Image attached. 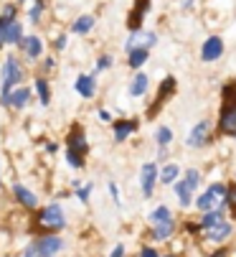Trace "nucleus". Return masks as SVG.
I'll use <instances>...</instances> for the list:
<instances>
[{
	"label": "nucleus",
	"instance_id": "4c0bfd02",
	"mask_svg": "<svg viewBox=\"0 0 236 257\" xmlns=\"http://www.w3.org/2000/svg\"><path fill=\"white\" fill-rule=\"evenodd\" d=\"M142 257H157V252H155L152 247H145V249H142Z\"/></svg>",
	"mask_w": 236,
	"mask_h": 257
},
{
	"label": "nucleus",
	"instance_id": "6e6552de",
	"mask_svg": "<svg viewBox=\"0 0 236 257\" xmlns=\"http://www.w3.org/2000/svg\"><path fill=\"white\" fill-rule=\"evenodd\" d=\"M21 39V23L11 21L3 26V33H0V44H16Z\"/></svg>",
	"mask_w": 236,
	"mask_h": 257
},
{
	"label": "nucleus",
	"instance_id": "2f4dec72",
	"mask_svg": "<svg viewBox=\"0 0 236 257\" xmlns=\"http://www.w3.org/2000/svg\"><path fill=\"white\" fill-rule=\"evenodd\" d=\"M195 183H198V173H195V171H188V176H185V186L193 191V189H195Z\"/></svg>",
	"mask_w": 236,
	"mask_h": 257
},
{
	"label": "nucleus",
	"instance_id": "20e7f679",
	"mask_svg": "<svg viewBox=\"0 0 236 257\" xmlns=\"http://www.w3.org/2000/svg\"><path fill=\"white\" fill-rule=\"evenodd\" d=\"M221 54H223V41L218 39V36H211V39L203 44V51H201L203 61H216Z\"/></svg>",
	"mask_w": 236,
	"mask_h": 257
},
{
	"label": "nucleus",
	"instance_id": "bb28decb",
	"mask_svg": "<svg viewBox=\"0 0 236 257\" xmlns=\"http://www.w3.org/2000/svg\"><path fill=\"white\" fill-rule=\"evenodd\" d=\"M145 61H147V51H142V49L130 51V66H142Z\"/></svg>",
	"mask_w": 236,
	"mask_h": 257
},
{
	"label": "nucleus",
	"instance_id": "f257e3e1",
	"mask_svg": "<svg viewBox=\"0 0 236 257\" xmlns=\"http://www.w3.org/2000/svg\"><path fill=\"white\" fill-rule=\"evenodd\" d=\"M21 79H23V71H21L18 61L11 56V59L6 61V66H3V102L11 97V89H13Z\"/></svg>",
	"mask_w": 236,
	"mask_h": 257
},
{
	"label": "nucleus",
	"instance_id": "7c9ffc66",
	"mask_svg": "<svg viewBox=\"0 0 236 257\" xmlns=\"http://www.w3.org/2000/svg\"><path fill=\"white\" fill-rule=\"evenodd\" d=\"M170 138H173V133H170L168 127H160V130H157V143H160V145H168Z\"/></svg>",
	"mask_w": 236,
	"mask_h": 257
},
{
	"label": "nucleus",
	"instance_id": "72a5a7b5",
	"mask_svg": "<svg viewBox=\"0 0 236 257\" xmlns=\"http://www.w3.org/2000/svg\"><path fill=\"white\" fill-rule=\"evenodd\" d=\"M66 161H69L71 166H76V168H79V166H82V158H79L76 153H66Z\"/></svg>",
	"mask_w": 236,
	"mask_h": 257
},
{
	"label": "nucleus",
	"instance_id": "39448f33",
	"mask_svg": "<svg viewBox=\"0 0 236 257\" xmlns=\"http://www.w3.org/2000/svg\"><path fill=\"white\" fill-rule=\"evenodd\" d=\"M36 247H38V254H41V257H54L59 249H64V242L59 237H44Z\"/></svg>",
	"mask_w": 236,
	"mask_h": 257
},
{
	"label": "nucleus",
	"instance_id": "4be33fe9",
	"mask_svg": "<svg viewBox=\"0 0 236 257\" xmlns=\"http://www.w3.org/2000/svg\"><path fill=\"white\" fill-rule=\"evenodd\" d=\"M195 206H198L201 211H211V209H216L218 206V201L211 196V194H203V196H198V201H195Z\"/></svg>",
	"mask_w": 236,
	"mask_h": 257
},
{
	"label": "nucleus",
	"instance_id": "e433bc0d",
	"mask_svg": "<svg viewBox=\"0 0 236 257\" xmlns=\"http://www.w3.org/2000/svg\"><path fill=\"white\" fill-rule=\"evenodd\" d=\"M122 254H125V247H122V244H117V247H114V252H112L109 257H122Z\"/></svg>",
	"mask_w": 236,
	"mask_h": 257
},
{
	"label": "nucleus",
	"instance_id": "58836bf2",
	"mask_svg": "<svg viewBox=\"0 0 236 257\" xmlns=\"http://www.w3.org/2000/svg\"><path fill=\"white\" fill-rule=\"evenodd\" d=\"M89 189H92V186H84V189H79V199H89Z\"/></svg>",
	"mask_w": 236,
	"mask_h": 257
},
{
	"label": "nucleus",
	"instance_id": "473e14b6",
	"mask_svg": "<svg viewBox=\"0 0 236 257\" xmlns=\"http://www.w3.org/2000/svg\"><path fill=\"white\" fill-rule=\"evenodd\" d=\"M226 199H228V204H231V209L236 211V186H231V189H226Z\"/></svg>",
	"mask_w": 236,
	"mask_h": 257
},
{
	"label": "nucleus",
	"instance_id": "ea45409f",
	"mask_svg": "<svg viewBox=\"0 0 236 257\" xmlns=\"http://www.w3.org/2000/svg\"><path fill=\"white\" fill-rule=\"evenodd\" d=\"M64 46H66V36H61V39L56 41V49H64Z\"/></svg>",
	"mask_w": 236,
	"mask_h": 257
},
{
	"label": "nucleus",
	"instance_id": "0eeeda50",
	"mask_svg": "<svg viewBox=\"0 0 236 257\" xmlns=\"http://www.w3.org/2000/svg\"><path fill=\"white\" fill-rule=\"evenodd\" d=\"M206 135H208V122H198L188 135V145L190 148H201V145L206 143Z\"/></svg>",
	"mask_w": 236,
	"mask_h": 257
},
{
	"label": "nucleus",
	"instance_id": "79ce46f5",
	"mask_svg": "<svg viewBox=\"0 0 236 257\" xmlns=\"http://www.w3.org/2000/svg\"><path fill=\"white\" fill-rule=\"evenodd\" d=\"M216 257H226V254H223V252H218V254H216Z\"/></svg>",
	"mask_w": 236,
	"mask_h": 257
},
{
	"label": "nucleus",
	"instance_id": "cd10ccee",
	"mask_svg": "<svg viewBox=\"0 0 236 257\" xmlns=\"http://www.w3.org/2000/svg\"><path fill=\"white\" fill-rule=\"evenodd\" d=\"M221 219H223V214H221L218 209H216V211H208V214H206V219H203V227H208V229H211V227L221 224Z\"/></svg>",
	"mask_w": 236,
	"mask_h": 257
},
{
	"label": "nucleus",
	"instance_id": "6ab92c4d",
	"mask_svg": "<svg viewBox=\"0 0 236 257\" xmlns=\"http://www.w3.org/2000/svg\"><path fill=\"white\" fill-rule=\"evenodd\" d=\"M142 13H147V0H140V3H137V13H132V18H130V28H132V31L140 28Z\"/></svg>",
	"mask_w": 236,
	"mask_h": 257
},
{
	"label": "nucleus",
	"instance_id": "5701e85b",
	"mask_svg": "<svg viewBox=\"0 0 236 257\" xmlns=\"http://www.w3.org/2000/svg\"><path fill=\"white\" fill-rule=\"evenodd\" d=\"M178 173H180V168H178L175 163H170V166H165V168H163L160 178H163V183H173V181L178 178Z\"/></svg>",
	"mask_w": 236,
	"mask_h": 257
},
{
	"label": "nucleus",
	"instance_id": "f03ea898",
	"mask_svg": "<svg viewBox=\"0 0 236 257\" xmlns=\"http://www.w3.org/2000/svg\"><path fill=\"white\" fill-rule=\"evenodd\" d=\"M38 222H41V227L46 229H61L64 227V211L54 204L49 209H44L41 214H38Z\"/></svg>",
	"mask_w": 236,
	"mask_h": 257
},
{
	"label": "nucleus",
	"instance_id": "412c9836",
	"mask_svg": "<svg viewBox=\"0 0 236 257\" xmlns=\"http://www.w3.org/2000/svg\"><path fill=\"white\" fill-rule=\"evenodd\" d=\"M26 102H28V89H18L16 94H11L6 99V104H11V107H23Z\"/></svg>",
	"mask_w": 236,
	"mask_h": 257
},
{
	"label": "nucleus",
	"instance_id": "393cba45",
	"mask_svg": "<svg viewBox=\"0 0 236 257\" xmlns=\"http://www.w3.org/2000/svg\"><path fill=\"white\" fill-rule=\"evenodd\" d=\"M92 26H94V18H92V16H82V18L74 23V31H76V33H87Z\"/></svg>",
	"mask_w": 236,
	"mask_h": 257
},
{
	"label": "nucleus",
	"instance_id": "dca6fc26",
	"mask_svg": "<svg viewBox=\"0 0 236 257\" xmlns=\"http://www.w3.org/2000/svg\"><path fill=\"white\" fill-rule=\"evenodd\" d=\"M23 49H26V54L28 56H38V54H41V41H38L36 39V36H28V39H23Z\"/></svg>",
	"mask_w": 236,
	"mask_h": 257
},
{
	"label": "nucleus",
	"instance_id": "c85d7f7f",
	"mask_svg": "<svg viewBox=\"0 0 236 257\" xmlns=\"http://www.w3.org/2000/svg\"><path fill=\"white\" fill-rule=\"evenodd\" d=\"M206 194H211V196H213V199H216V201L221 204V201L226 199V186H221V183H213V186H211V189H208Z\"/></svg>",
	"mask_w": 236,
	"mask_h": 257
},
{
	"label": "nucleus",
	"instance_id": "4468645a",
	"mask_svg": "<svg viewBox=\"0 0 236 257\" xmlns=\"http://www.w3.org/2000/svg\"><path fill=\"white\" fill-rule=\"evenodd\" d=\"M76 92L82 97H92L94 94V79L92 77H79L76 79Z\"/></svg>",
	"mask_w": 236,
	"mask_h": 257
},
{
	"label": "nucleus",
	"instance_id": "9b49d317",
	"mask_svg": "<svg viewBox=\"0 0 236 257\" xmlns=\"http://www.w3.org/2000/svg\"><path fill=\"white\" fill-rule=\"evenodd\" d=\"M135 127H137V122H135V120L117 122V125H114V140H120V143H122V140H125L130 133H135Z\"/></svg>",
	"mask_w": 236,
	"mask_h": 257
},
{
	"label": "nucleus",
	"instance_id": "9d476101",
	"mask_svg": "<svg viewBox=\"0 0 236 257\" xmlns=\"http://www.w3.org/2000/svg\"><path fill=\"white\" fill-rule=\"evenodd\" d=\"M223 109L226 112H236V82L223 87Z\"/></svg>",
	"mask_w": 236,
	"mask_h": 257
},
{
	"label": "nucleus",
	"instance_id": "37998d69",
	"mask_svg": "<svg viewBox=\"0 0 236 257\" xmlns=\"http://www.w3.org/2000/svg\"><path fill=\"white\" fill-rule=\"evenodd\" d=\"M168 257H173V254H168Z\"/></svg>",
	"mask_w": 236,
	"mask_h": 257
},
{
	"label": "nucleus",
	"instance_id": "b1692460",
	"mask_svg": "<svg viewBox=\"0 0 236 257\" xmlns=\"http://www.w3.org/2000/svg\"><path fill=\"white\" fill-rule=\"evenodd\" d=\"M175 194H178V199H180V204H183V206H188V204H190V189L185 186V181L175 183Z\"/></svg>",
	"mask_w": 236,
	"mask_h": 257
},
{
	"label": "nucleus",
	"instance_id": "a878e982",
	"mask_svg": "<svg viewBox=\"0 0 236 257\" xmlns=\"http://www.w3.org/2000/svg\"><path fill=\"white\" fill-rule=\"evenodd\" d=\"M150 219L155 224H163V222H170V211L165 209V206H160V209H155L152 214H150Z\"/></svg>",
	"mask_w": 236,
	"mask_h": 257
},
{
	"label": "nucleus",
	"instance_id": "1a4fd4ad",
	"mask_svg": "<svg viewBox=\"0 0 236 257\" xmlns=\"http://www.w3.org/2000/svg\"><path fill=\"white\" fill-rule=\"evenodd\" d=\"M69 153H87V140H84V133L82 130H74L69 135Z\"/></svg>",
	"mask_w": 236,
	"mask_h": 257
},
{
	"label": "nucleus",
	"instance_id": "f3484780",
	"mask_svg": "<svg viewBox=\"0 0 236 257\" xmlns=\"http://www.w3.org/2000/svg\"><path fill=\"white\" fill-rule=\"evenodd\" d=\"M173 89H175V82H173V79H165V82H163V89H160V99H157V102L152 104V109H150V115H155L157 109H160V102H163V99H165V97H168V94H170Z\"/></svg>",
	"mask_w": 236,
	"mask_h": 257
},
{
	"label": "nucleus",
	"instance_id": "423d86ee",
	"mask_svg": "<svg viewBox=\"0 0 236 257\" xmlns=\"http://www.w3.org/2000/svg\"><path fill=\"white\" fill-rule=\"evenodd\" d=\"M155 178H157V166H155V163H145V166H142V194H145V196L152 194Z\"/></svg>",
	"mask_w": 236,
	"mask_h": 257
},
{
	"label": "nucleus",
	"instance_id": "a19ab883",
	"mask_svg": "<svg viewBox=\"0 0 236 257\" xmlns=\"http://www.w3.org/2000/svg\"><path fill=\"white\" fill-rule=\"evenodd\" d=\"M3 26H6V21H3V18H0V33H3ZM0 46H3V44H0Z\"/></svg>",
	"mask_w": 236,
	"mask_h": 257
},
{
	"label": "nucleus",
	"instance_id": "a211bd4d",
	"mask_svg": "<svg viewBox=\"0 0 236 257\" xmlns=\"http://www.w3.org/2000/svg\"><path fill=\"white\" fill-rule=\"evenodd\" d=\"M145 89H147V77L145 74H137L135 82H132V87H130V94L132 97H140V94H145Z\"/></svg>",
	"mask_w": 236,
	"mask_h": 257
},
{
	"label": "nucleus",
	"instance_id": "7ed1b4c3",
	"mask_svg": "<svg viewBox=\"0 0 236 257\" xmlns=\"http://www.w3.org/2000/svg\"><path fill=\"white\" fill-rule=\"evenodd\" d=\"M155 33H142V31H135L132 36H130V41H127V51H135V49H142V51H147L150 46H155Z\"/></svg>",
	"mask_w": 236,
	"mask_h": 257
},
{
	"label": "nucleus",
	"instance_id": "c9c22d12",
	"mask_svg": "<svg viewBox=\"0 0 236 257\" xmlns=\"http://www.w3.org/2000/svg\"><path fill=\"white\" fill-rule=\"evenodd\" d=\"M109 64H112V59H109V56H102V59H99V64H97V69H107Z\"/></svg>",
	"mask_w": 236,
	"mask_h": 257
},
{
	"label": "nucleus",
	"instance_id": "aec40b11",
	"mask_svg": "<svg viewBox=\"0 0 236 257\" xmlns=\"http://www.w3.org/2000/svg\"><path fill=\"white\" fill-rule=\"evenodd\" d=\"M170 234H173V222L155 224V229H152V237H155V239H165V237H170Z\"/></svg>",
	"mask_w": 236,
	"mask_h": 257
},
{
	"label": "nucleus",
	"instance_id": "2eb2a0df",
	"mask_svg": "<svg viewBox=\"0 0 236 257\" xmlns=\"http://www.w3.org/2000/svg\"><path fill=\"white\" fill-rule=\"evenodd\" d=\"M16 196H18V201H21V204H26L28 209H33V206L38 204V199H36L28 189H23V186H16Z\"/></svg>",
	"mask_w": 236,
	"mask_h": 257
},
{
	"label": "nucleus",
	"instance_id": "f704fd0d",
	"mask_svg": "<svg viewBox=\"0 0 236 257\" xmlns=\"http://www.w3.org/2000/svg\"><path fill=\"white\" fill-rule=\"evenodd\" d=\"M23 257H41V254H38V247H36V244H31V247H26Z\"/></svg>",
	"mask_w": 236,
	"mask_h": 257
},
{
	"label": "nucleus",
	"instance_id": "c756f323",
	"mask_svg": "<svg viewBox=\"0 0 236 257\" xmlns=\"http://www.w3.org/2000/svg\"><path fill=\"white\" fill-rule=\"evenodd\" d=\"M36 87H38V97H41V102H44V104H49V84H46L44 79H38V82H36Z\"/></svg>",
	"mask_w": 236,
	"mask_h": 257
},
{
	"label": "nucleus",
	"instance_id": "ddd939ff",
	"mask_svg": "<svg viewBox=\"0 0 236 257\" xmlns=\"http://www.w3.org/2000/svg\"><path fill=\"white\" fill-rule=\"evenodd\" d=\"M226 237H231V227H228V224H223V222L208 229V239H213V242H223Z\"/></svg>",
	"mask_w": 236,
	"mask_h": 257
},
{
	"label": "nucleus",
	"instance_id": "f8f14e48",
	"mask_svg": "<svg viewBox=\"0 0 236 257\" xmlns=\"http://www.w3.org/2000/svg\"><path fill=\"white\" fill-rule=\"evenodd\" d=\"M218 127L221 133H236V112H226V109H221V120H218Z\"/></svg>",
	"mask_w": 236,
	"mask_h": 257
}]
</instances>
